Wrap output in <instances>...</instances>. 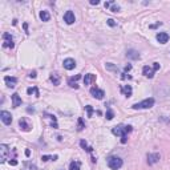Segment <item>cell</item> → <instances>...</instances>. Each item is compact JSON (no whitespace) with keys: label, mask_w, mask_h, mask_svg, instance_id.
<instances>
[{"label":"cell","mask_w":170,"mask_h":170,"mask_svg":"<svg viewBox=\"0 0 170 170\" xmlns=\"http://www.w3.org/2000/svg\"><path fill=\"white\" fill-rule=\"evenodd\" d=\"M105 68H106V69H110V71H117V68L114 65H112V63H106L105 64Z\"/></svg>","instance_id":"cell-29"},{"label":"cell","mask_w":170,"mask_h":170,"mask_svg":"<svg viewBox=\"0 0 170 170\" xmlns=\"http://www.w3.org/2000/svg\"><path fill=\"white\" fill-rule=\"evenodd\" d=\"M64 21L67 24H73L76 21V17H75V14L72 11H67L65 15H64Z\"/></svg>","instance_id":"cell-9"},{"label":"cell","mask_w":170,"mask_h":170,"mask_svg":"<svg viewBox=\"0 0 170 170\" xmlns=\"http://www.w3.org/2000/svg\"><path fill=\"white\" fill-rule=\"evenodd\" d=\"M25 156H27V157H29V156H31V152H29V150H28V149H27V150H25Z\"/></svg>","instance_id":"cell-38"},{"label":"cell","mask_w":170,"mask_h":170,"mask_svg":"<svg viewBox=\"0 0 170 170\" xmlns=\"http://www.w3.org/2000/svg\"><path fill=\"white\" fill-rule=\"evenodd\" d=\"M113 117H114V113H113L112 109H108L106 110V118L108 120H113Z\"/></svg>","instance_id":"cell-27"},{"label":"cell","mask_w":170,"mask_h":170,"mask_svg":"<svg viewBox=\"0 0 170 170\" xmlns=\"http://www.w3.org/2000/svg\"><path fill=\"white\" fill-rule=\"evenodd\" d=\"M85 109H87V112H88V117H92V114H93V108L91 106V105H87V106H85Z\"/></svg>","instance_id":"cell-28"},{"label":"cell","mask_w":170,"mask_h":170,"mask_svg":"<svg viewBox=\"0 0 170 170\" xmlns=\"http://www.w3.org/2000/svg\"><path fill=\"white\" fill-rule=\"evenodd\" d=\"M10 165H12V166H16V165H17V161H16V160L14 158L12 161H10Z\"/></svg>","instance_id":"cell-34"},{"label":"cell","mask_w":170,"mask_h":170,"mask_svg":"<svg viewBox=\"0 0 170 170\" xmlns=\"http://www.w3.org/2000/svg\"><path fill=\"white\" fill-rule=\"evenodd\" d=\"M27 93H28V95H32V93H35L36 97H39V96H40L39 89L36 88V87H33V88H28V89H27Z\"/></svg>","instance_id":"cell-24"},{"label":"cell","mask_w":170,"mask_h":170,"mask_svg":"<svg viewBox=\"0 0 170 170\" xmlns=\"http://www.w3.org/2000/svg\"><path fill=\"white\" fill-rule=\"evenodd\" d=\"M80 166H81V164H80L79 161H73V162H71V165H69V170H80Z\"/></svg>","instance_id":"cell-22"},{"label":"cell","mask_w":170,"mask_h":170,"mask_svg":"<svg viewBox=\"0 0 170 170\" xmlns=\"http://www.w3.org/2000/svg\"><path fill=\"white\" fill-rule=\"evenodd\" d=\"M80 145H81V146L84 148V150H87V152H89V153H91V152H92V148H89V146H88V145H87V142H85V141H84V140L81 141V142H80Z\"/></svg>","instance_id":"cell-25"},{"label":"cell","mask_w":170,"mask_h":170,"mask_svg":"<svg viewBox=\"0 0 170 170\" xmlns=\"http://www.w3.org/2000/svg\"><path fill=\"white\" fill-rule=\"evenodd\" d=\"M4 81H6V85L8 88H15L16 83H17V79L11 77V76H6V77H4Z\"/></svg>","instance_id":"cell-12"},{"label":"cell","mask_w":170,"mask_h":170,"mask_svg":"<svg viewBox=\"0 0 170 170\" xmlns=\"http://www.w3.org/2000/svg\"><path fill=\"white\" fill-rule=\"evenodd\" d=\"M29 77H31V79H35V77H36V72H35V71L29 73Z\"/></svg>","instance_id":"cell-35"},{"label":"cell","mask_w":170,"mask_h":170,"mask_svg":"<svg viewBox=\"0 0 170 170\" xmlns=\"http://www.w3.org/2000/svg\"><path fill=\"white\" fill-rule=\"evenodd\" d=\"M3 47L4 48H14L15 43H14V37L11 36V33H3Z\"/></svg>","instance_id":"cell-4"},{"label":"cell","mask_w":170,"mask_h":170,"mask_svg":"<svg viewBox=\"0 0 170 170\" xmlns=\"http://www.w3.org/2000/svg\"><path fill=\"white\" fill-rule=\"evenodd\" d=\"M153 105H154V99H146L144 101H141V102H137L134 105H132V108L134 109V110H138V109H149L152 108Z\"/></svg>","instance_id":"cell-2"},{"label":"cell","mask_w":170,"mask_h":170,"mask_svg":"<svg viewBox=\"0 0 170 170\" xmlns=\"http://www.w3.org/2000/svg\"><path fill=\"white\" fill-rule=\"evenodd\" d=\"M108 25H110V27H116V21L113 19H108Z\"/></svg>","instance_id":"cell-32"},{"label":"cell","mask_w":170,"mask_h":170,"mask_svg":"<svg viewBox=\"0 0 170 170\" xmlns=\"http://www.w3.org/2000/svg\"><path fill=\"white\" fill-rule=\"evenodd\" d=\"M63 65H64L65 69L72 71V69H75V67H76V61L73 59H65V60H64V63H63Z\"/></svg>","instance_id":"cell-10"},{"label":"cell","mask_w":170,"mask_h":170,"mask_svg":"<svg viewBox=\"0 0 170 170\" xmlns=\"http://www.w3.org/2000/svg\"><path fill=\"white\" fill-rule=\"evenodd\" d=\"M153 69H154V71H158V69H160V64H158V63H154V64H153Z\"/></svg>","instance_id":"cell-33"},{"label":"cell","mask_w":170,"mask_h":170,"mask_svg":"<svg viewBox=\"0 0 170 170\" xmlns=\"http://www.w3.org/2000/svg\"><path fill=\"white\" fill-rule=\"evenodd\" d=\"M21 97H20L17 93H14V95H12V106L14 108H19L20 105H21Z\"/></svg>","instance_id":"cell-13"},{"label":"cell","mask_w":170,"mask_h":170,"mask_svg":"<svg viewBox=\"0 0 170 170\" xmlns=\"http://www.w3.org/2000/svg\"><path fill=\"white\" fill-rule=\"evenodd\" d=\"M130 69H132V65H130V64L125 67V72H128V71H130Z\"/></svg>","instance_id":"cell-37"},{"label":"cell","mask_w":170,"mask_h":170,"mask_svg":"<svg viewBox=\"0 0 170 170\" xmlns=\"http://www.w3.org/2000/svg\"><path fill=\"white\" fill-rule=\"evenodd\" d=\"M84 128H85V125H84L83 118H79V130H83Z\"/></svg>","instance_id":"cell-31"},{"label":"cell","mask_w":170,"mask_h":170,"mask_svg":"<svg viewBox=\"0 0 170 170\" xmlns=\"http://www.w3.org/2000/svg\"><path fill=\"white\" fill-rule=\"evenodd\" d=\"M0 118H2L3 124H6V125H11V122H12L11 113H8L6 110H2V113H0Z\"/></svg>","instance_id":"cell-7"},{"label":"cell","mask_w":170,"mask_h":170,"mask_svg":"<svg viewBox=\"0 0 170 170\" xmlns=\"http://www.w3.org/2000/svg\"><path fill=\"white\" fill-rule=\"evenodd\" d=\"M93 81H96V75H92V73L85 75V77H84V85H89V84H92Z\"/></svg>","instance_id":"cell-18"},{"label":"cell","mask_w":170,"mask_h":170,"mask_svg":"<svg viewBox=\"0 0 170 170\" xmlns=\"http://www.w3.org/2000/svg\"><path fill=\"white\" fill-rule=\"evenodd\" d=\"M156 39L160 44H166L169 41V35L166 33V32H160V33H157Z\"/></svg>","instance_id":"cell-8"},{"label":"cell","mask_w":170,"mask_h":170,"mask_svg":"<svg viewBox=\"0 0 170 170\" xmlns=\"http://www.w3.org/2000/svg\"><path fill=\"white\" fill-rule=\"evenodd\" d=\"M91 95L97 100H102L104 96H105V92L102 91V89H99L97 87H92L91 88Z\"/></svg>","instance_id":"cell-6"},{"label":"cell","mask_w":170,"mask_h":170,"mask_svg":"<svg viewBox=\"0 0 170 170\" xmlns=\"http://www.w3.org/2000/svg\"><path fill=\"white\" fill-rule=\"evenodd\" d=\"M8 153H10V149H8V146L6 144L0 145V162H2V164H4L7 161Z\"/></svg>","instance_id":"cell-5"},{"label":"cell","mask_w":170,"mask_h":170,"mask_svg":"<svg viewBox=\"0 0 170 170\" xmlns=\"http://www.w3.org/2000/svg\"><path fill=\"white\" fill-rule=\"evenodd\" d=\"M161 156L158 154V153H153V154H148V164L149 165H154L160 161Z\"/></svg>","instance_id":"cell-11"},{"label":"cell","mask_w":170,"mask_h":170,"mask_svg":"<svg viewBox=\"0 0 170 170\" xmlns=\"http://www.w3.org/2000/svg\"><path fill=\"white\" fill-rule=\"evenodd\" d=\"M19 126H20V129H21V130H24V132H29V130H31V126L27 124L25 118H20V121H19Z\"/></svg>","instance_id":"cell-17"},{"label":"cell","mask_w":170,"mask_h":170,"mask_svg":"<svg viewBox=\"0 0 170 170\" xmlns=\"http://www.w3.org/2000/svg\"><path fill=\"white\" fill-rule=\"evenodd\" d=\"M110 11H112V12H118V11H120V7L117 6V4L113 3L112 6H110Z\"/></svg>","instance_id":"cell-30"},{"label":"cell","mask_w":170,"mask_h":170,"mask_svg":"<svg viewBox=\"0 0 170 170\" xmlns=\"http://www.w3.org/2000/svg\"><path fill=\"white\" fill-rule=\"evenodd\" d=\"M41 160H43V161H49V160L56 161V160H57V156H53V157H52V156H43Z\"/></svg>","instance_id":"cell-26"},{"label":"cell","mask_w":170,"mask_h":170,"mask_svg":"<svg viewBox=\"0 0 170 170\" xmlns=\"http://www.w3.org/2000/svg\"><path fill=\"white\" fill-rule=\"evenodd\" d=\"M122 160L120 157H116V156H112L108 158V166L112 170H118L121 166H122Z\"/></svg>","instance_id":"cell-3"},{"label":"cell","mask_w":170,"mask_h":170,"mask_svg":"<svg viewBox=\"0 0 170 170\" xmlns=\"http://www.w3.org/2000/svg\"><path fill=\"white\" fill-rule=\"evenodd\" d=\"M24 170H37V168L32 162H24Z\"/></svg>","instance_id":"cell-23"},{"label":"cell","mask_w":170,"mask_h":170,"mask_svg":"<svg viewBox=\"0 0 170 170\" xmlns=\"http://www.w3.org/2000/svg\"><path fill=\"white\" fill-rule=\"evenodd\" d=\"M126 57L128 59H132V60H138L140 59V53L134 49H129L126 52Z\"/></svg>","instance_id":"cell-16"},{"label":"cell","mask_w":170,"mask_h":170,"mask_svg":"<svg viewBox=\"0 0 170 170\" xmlns=\"http://www.w3.org/2000/svg\"><path fill=\"white\" fill-rule=\"evenodd\" d=\"M133 130V128L130 125H117L112 129V133L114 136H118L121 137V142L122 144H126L128 141V133H130Z\"/></svg>","instance_id":"cell-1"},{"label":"cell","mask_w":170,"mask_h":170,"mask_svg":"<svg viewBox=\"0 0 170 170\" xmlns=\"http://www.w3.org/2000/svg\"><path fill=\"white\" fill-rule=\"evenodd\" d=\"M154 69L153 68H150V67H148V65H145L144 67V69H142V73H144V76H146V77H149V79H152L153 76H154Z\"/></svg>","instance_id":"cell-15"},{"label":"cell","mask_w":170,"mask_h":170,"mask_svg":"<svg viewBox=\"0 0 170 170\" xmlns=\"http://www.w3.org/2000/svg\"><path fill=\"white\" fill-rule=\"evenodd\" d=\"M40 19H41L43 21H49L51 16H49V14H48V11H41V12H40Z\"/></svg>","instance_id":"cell-21"},{"label":"cell","mask_w":170,"mask_h":170,"mask_svg":"<svg viewBox=\"0 0 170 170\" xmlns=\"http://www.w3.org/2000/svg\"><path fill=\"white\" fill-rule=\"evenodd\" d=\"M49 79H51V81L53 83V85H60V76L57 73H52Z\"/></svg>","instance_id":"cell-20"},{"label":"cell","mask_w":170,"mask_h":170,"mask_svg":"<svg viewBox=\"0 0 170 170\" xmlns=\"http://www.w3.org/2000/svg\"><path fill=\"white\" fill-rule=\"evenodd\" d=\"M81 79V75H76L75 77H71L69 80H68V84H69V87L71 88H75V89H77L79 88V85H77V81Z\"/></svg>","instance_id":"cell-14"},{"label":"cell","mask_w":170,"mask_h":170,"mask_svg":"<svg viewBox=\"0 0 170 170\" xmlns=\"http://www.w3.org/2000/svg\"><path fill=\"white\" fill-rule=\"evenodd\" d=\"M99 3H100L99 0H91V4H93V6H95V4L97 6V4H99Z\"/></svg>","instance_id":"cell-36"},{"label":"cell","mask_w":170,"mask_h":170,"mask_svg":"<svg viewBox=\"0 0 170 170\" xmlns=\"http://www.w3.org/2000/svg\"><path fill=\"white\" fill-rule=\"evenodd\" d=\"M121 92H122L126 97H130L132 96V87L130 85H124V87L121 88Z\"/></svg>","instance_id":"cell-19"}]
</instances>
